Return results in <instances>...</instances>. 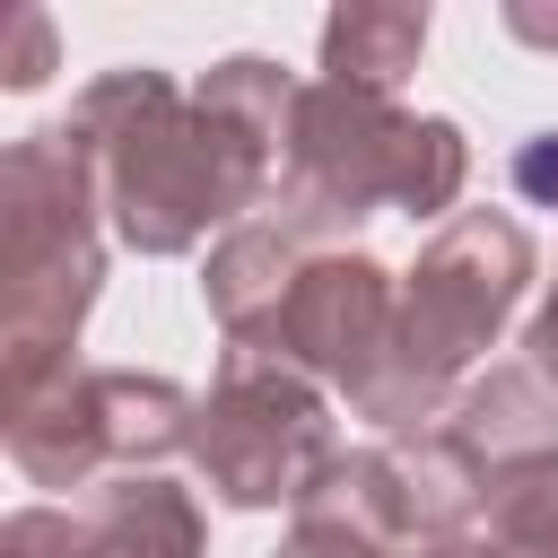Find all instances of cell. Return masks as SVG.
I'll use <instances>...</instances> for the list:
<instances>
[{"mask_svg":"<svg viewBox=\"0 0 558 558\" xmlns=\"http://www.w3.org/2000/svg\"><path fill=\"white\" fill-rule=\"evenodd\" d=\"M61 131L87 157L105 235L148 262L192 253L209 227L262 218L279 192V166H288L279 131H262L253 113H235L209 87H183L148 61L87 78Z\"/></svg>","mask_w":558,"mask_h":558,"instance_id":"6da1fadb","label":"cell"},{"mask_svg":"<svg viewBox=\"0 0 558 558\" xmlns=\"http://www.w3.org/2000/svg\"><path fill=\"white\" fill-rule=\"evenodd\" d=\"M462 183H471V140L453 113H410L375 87L305 78L270 209L296 218L314 244H357V227L375 209L445 227Z\"/></svg>","mask_w":558,"mask_h":558,"instance_id":"7a4b0ae2","label":"cell"},{"mask_svg":"<svg viewBox=\"0 0 558 558\" xmlns=\"http://www.w3.org/2000/svg\"><path fill=\"white\" fill-rule=\"evenodd\" d=\"M541 253H532V227L514 209H453L418 262L401 270V323H392V357L384 375L349 401L366 427L384 436H410V427H436L453 410V392L471 384V366L497 349V331L514 323L523 288H532Z\"/></svg>","mask_w":558,"mask_h":558,"instance_id":"3957f363","label":"cell"},{"mask_svg":"<svg viewBox=\"0 0 558 558\" xmlns=\"http://www.w3.org/2000/svg\"><path fill=\"white\" fill-rule=\"evenodd\" d=\"M105 296V209L61 122L0 157V401L78 366V323Z\"/></svg>","mask_w":558,"mask_h":558,"instance_id":"277c9868","label":"cell"},{"mask_svg":"<svg viewBox=\"0 0 558 558\" xmlns=\"http://www.w3.org/2000/svg\"><path fill=\"white\" fill-rule=\"evenodd\" d=\"M0 418H9V462L35 488H105V480L157 471L166 453H192L201 401L174 375L61 366L52 384L0 401Z\"/></svg>","mask_w":558,"mask_h":558,"instance_id":"5b68a950","label":"cell"},{"mask_svg":"<svg viewBox=\"0 0 558 558\" xmlns=\"http://www.w3.org/2000/svg\"><path fill=\"white\" fill-rule=\"evenodd\" d=\"M340 462L331 436V401L314 375H296L288 357H253L227 349L218 384L201 392L192 418V471L209 480L218 506L262 514V506H305Z\"/></svg>","mask_w":558,"mask_h":558,"instance_id":"8992f818","label":"cell"},{"mask_svg":"<svg viewBox=\"0 0 558 558\" xmlns=\"http://www.w3.org/2000/svg\"><path fill=\"white\" fill-rule=\"evenodd\" d=\"M314 514H340L392 549H436V541H462L480 532L488 514V471L480 453L436 418V427H410V436H384L366 453H340L331 480L305 497ZM296 506V514H305Z\"/></svg>","mask_w":558,"mask_h":558,"instance_id":"52a82bcc","label":"cell"},{"mask_svg":"<svg viewBox=\"0 0 558 558\" xmlns=\"http://www.w3.org/2000/svg\"><path fill=\"white\" fill-rule=\"evenodd\" d=\"M392 323H401V279L366 244H331L296 270V296L270 331V349H253V357H288L296 375L357 401L392 357Z\"/></svg>","mask_w":558,"mask_h":558,"instance_id":"ba28073f","label":"cell"},{"mask_svg":"<svg viewBox=\"0 0 558 558\" xmlns=\"http://www.w3.org/2000/svg\"><path fill=\"white\" fill-rule=\"evenodd\" d=\"M314 253H331V244H314V235H305L296 218H279V209H262V218H244V227H227V235L209 244L201 305H209V323L227 331V349H270V331H279V314H288V296H296V270H305Z\"/></svg>","mask_w":558,"mask_h":558,"instance_id":"9c48e42d","label":"cell"},{"mask_svg":"<svg viewBox=\"0 0 558 558\" xmlns=\"http://www.w3.org/2000/svg\"><path fill=\"white\" fill-rule=\"evenodd\" d=\"M445 427L480 453V471L497 480V471H514V462H532V453H558V384L541 375V366H488V375H471L462 392H453V410H445Z\"/></svg>","mask_w":558,"mask_h":558,"instance_id":"30bf717a","label":"cell"},{"mask_svg":"<svg viewBox=\"0 0 558 558\" xmlns=\"http://www.w3.org/2000/svg\"><path fill=\"white\" fill-rule=\"evenodd\" d=\"M87 532H96V558H209V523L192 488H174L166 471L105 480L87 506Z\"/></svg>","mask_w":558,"mask_h":558,"instance_id":"8fae6325","label":"cell"},{"mask_svg":"<svg viewBox=\"0 0 558 558\" xmlns=\"http://www.w3.org/2000/svg\"><path fill=\"white\" fill-rule=\"evenodd\" d=\"M427 52V9L410 0H357V9H331L323 17V78L340 87H375L392 96Z\"/></svg>","mask_w":558,"mask_h":558,"instance_id":"7c38bea8","label":"cell"},{"mask_svg":"<svg viewBox=\"0 0 558 558\" xmlns=\"http://www.w3.org/2000/svg\"><path fill=\"white\" fill-rule=\"evenodd\" d=\"M488 532L523 558H558V453H532L488 480Z\"/></svg>","mask_w":558,"mask_h":558,"instance_id":"4fadbf2b","label":"cell"},{"mask_svg":"<svg viewBox=\"0 0 558 558\" xmlns=\"http://www.w3.org/2000/svg\"><path fill=\"white\" fill-rule=\"evenodd\" d=\"M0 558H96V532H87V506H17L0 523Z\"/></svg>","mask_w":558,"mask_h":558,"instance_id":"5bb4252c","label":"cell"},{"mask_svg":"<svg viewBox=\"0 0 558 558\" xmlns=\"http://www.w3.org/2000/svg\"><path fill=\"white\" fill-rule=\"evenodd\" d=\"M270 558H392V541H375V532H357V523H340V514H314V506H305Z\"/></svg>","mask_w":558,"mask_h":558,"instance_id":"9a60e30c","label":"cell"},{"mask_svg":"<svg viewBox=\"0 0 558 558\" xmlns=\"http://www.w3.org/2000/svg\"><path fill=\"white\" fill-rule=\"evenodd\" d=\"M52 78V17L44 9H17L9 17V35H0V87H44Z\"/></svg>","mask_w":558,"mask_h":558,"instance_id":"2e32d148","label":"cell"},{"mask_svg":"<svg viewBox=\"0 0 558 558\" xmlns=\"http://www.w3.org/2000/svg\"><path fill=\"white\" fill-rule=\"evenodd\" d=\"M506 174H514V192H523L532 209H558V131H532V140H514Z\"/></svg>","mask_w":558,"mask_h":558,"instance_id":"e0dca14e","label":"cell"},{"mask_svg":"<svg viewBox=\"0 0 558 558\" xmlns=\"http://www.w3.org/2000/svg\"><path fill=\"white\" fill-rule=\"evenodd\" d=\"M523 366H541V375L558 384V279H549V296H541V314L523 323Z\"/></svg>","mask_w":558,"mask_h":558,"instance_id":"ac0fdd59","label":"cell"},{"mask_svg":"<svg viewBox=\"0 0 558 558\" xmlns=\"http://www.w3.org/2000/svg\"><path fill=\"white\" fill-rule=\"evenodd\" d=\"M410 558H523V549L497 541V532H462V541H436V549H410Z\"/></svg>","mask_w":558,"mask_h":558,"instance_id":"d6986e66","label":"cell"},{"mask_svg":"<svg viewBox=\"0 0 558 558\" xmlns=\"http://www.w3.org/2000/svg\"><path fill=\"white\" fill-rule=\"evenodd\" d=\"M506 35H523V44L558 52V17H549V9H523V0H514V9H506Z\"/></svg>","mask_w":558,"mask_h":558,"instance_id":"ffe728a7","label":"cell"}]
</instances>
